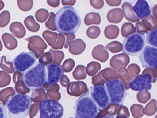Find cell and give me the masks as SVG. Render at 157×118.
<instances>
[{
  "mask_svg": "<svg viewBox=\"0 0 157 118\" xmlns=\"http://www.w3.org/2000/svg\"><path fill=\"white\" fill-rule=\"evenodd\" d=\"M15 84V89L17 92L18 93L25 94L27 93H28L30 91V89H29L26 86L23 80L18 81Z\"/></svg>",
  "mask_w": 157,
  "mask_h": 118,
  "instance_id": "18",
  "label": "cell"
},
{
  "mask_svg": "<svg viewBox=\"0 0 157 118\" xmlns=\"http://www.w3.org/2000/svg\"><path fill=\"white\" fill-rule=\"evenodd\" d=\"M37 56L35 52H23L13 60L14 68L19 72L27 71L36 63Z\"/></svg>",
  "mask_w": 157,
  "mask_h": 118,
  "instance_id": "8",
  "label": "cell"
},
{
  "mask_svg": "<svg viewBox=\"0 0 157 118\" xmlns=\"http://www.w3.org/2000/svg\"><path fill=\"white\" fill-rule=\"evenodd\" d=\"M81 24L80 16L73 6L62 7L54 16V27L61 34H74L78 31Z\"/></svg>",
  "mask_w": 157,
  "mask_h": 118,
  "instance_id": "1",
  "label": "cell"
},
{
  "mask_svg": "<svg viewBox=\"0 0 157 118\" xmlns=\"http://www.w3.org/2000/svg\"><path fill=\"white\" fill-rule=\"evenodd\" d=\"M40 118H60L64 115L61 104L53 99H45L39 104Z\"/></svg>",
  "mask_w": 157,
  "mask_h": 118,
  "instance_id": "7",
  "label": "cell"
},
{
  "mask_svg": "<svg viewBox=\"0 0 157 118\" xmlns=\"http://www.w3.org/2000/svg\"><path fill=\"white\" fill-rule=\"evenodd\" d=\"M90 95L101 110H105L109 106V97L105 85L98 84L91 86L90 87Z\"/></svg>",
  "mask_w": 157,
  "mask_h": 118,
  "instance_id": "9",
  "label": "cell"
},
{
  "mask_svg": "<svg viewBox=\"0 0 157 118\" xmlns=\"http://www.w3.org/2000/svg\"><path fill=\"white\" fill-rule=\"evenodd\" d=\"M21 80H23V74L22 72H19L17 71H15L13 74V81L14 83H15Z\"/></svg>",
  "mask_w": 157,
  "mask_h": 118,
  "instance_id": "19",
  "label": "cell"
},
{
  "mask_svg": "<svg viewBox=\"0 0 157 118\" xmlns=\"http://www.w3.org/2000/svg\"><path fill=\"white\" fill-rule=\"evenodd\" d=\"M47 68V83L49 86L58 83L61 80L64 74V71L60 65L54 62L49 63L46 66Z\"/></svg>",
  "mask_w": 157,
  "mask_h": 118,
  "instance_id": "12",
  "label": "cell"
},
{
  "mask_svg": "<svg viewBox=\"0 0 157 118\" xmlns=\"http://www.w3.org/2000/svg\"><path fill=\"white\" fill-rule=\"evenodd\" d=\"M0 67L7 73H12L14 72L13 63L11 61H7L6 56H2L0 63Z\"/></svg>",
  "mask_w": 157,
  "mask_h": 118,
  "instance_id": "14",
  "label": "cell"
},
{
  "mask_svg": "<svg viewBox=\"0 0 157 118\" xmlns=\"http://www.w3.org/2000/svg\"><path fill=\"white\" fill-rule=\"evenodd\" d=\"M32 100L27 95L15 94L8 98L5 104L10 118H23L28 115Z\"/></svg>",
  "mask_w": 157,
  "mask_h": 118,
  "instance_id": "2",
  "label": "cell"
},
{
  "mask_svg": "<svg viewBox=\"0 0 157 118\" xmlns=\"http://www.w3.org/2000/svg\"><path fill=\"white\" fill-rule=\"evenodd\" d=\"M11 81V76L4 71H0V88H3L10 84Z\"/></svg>",
  "mask_w": 157,
  "mask_h": 118,
  "instance_id": "17",
  "label": "cell"
},
{
  "mask_svg": "<svg viewBox=\"0 0 157 118\" xmlns=\"http://www.w3.org/2000/svg\"><path fill=\"white\" fill-rule=\"evenodd\" d=\"M147 42L150 46L157 48V27L147 32Z\"/></svg>",
  "mask_w": 157,
  "mask_h": 118,
  "instance_id": "16",
  "label": "cell"
},
{
  "mask_svg": "<svg viewBox=\"0 0 157 118\" xmlns=\"http://www.w3.org/2000/svg\"><path fill=\"white\" fill-rule=\"evenodd\" d=\"M7 111L4 104L0 102V118H7Z\"/></svg>",
  "mask_w": 157,
  "mask_h": 118,
  "instance_id": "20",
  "label": "cell"
},
{
  "mask_svg": "<svg viewBox=\"0 0 157 118\" xmlns=\"http://www.w3.org/2000/svg\"><path fill=\"white\" fill-rule=\"evenodd\" d=\"M15 94L13 88L9 87L5 88L0 91V101L5 104L8 98Z\"/></svg>",
  "mask_w": 157,
  "mask_h": 118,
  "instance_id": "15",
  "label": "cell"
},
{
  "mask_svg": "<svg viewBox=\"0 0 157 118\" xmlns=\"http://www.w3.org/2000/svg\"><path fill=\"white\" fill-rule=\"evenodd\" d=\"M153 77L149 73L140 74L132 80L130 83V89L136 92H147L152 88Z\"/></svg>",
  "mask_w": 157,
  "mask_h": 118,
  "instance_id": "10",
  "label": "cell"
},
{
  "mask_svg": "<svg viewBox=\"0 0 157 118\" xmlns=\"http://www.w3.org/2000/svg\"><path fill=\"white\" fill-rule=\"evenodd\" d=\"M139 59L144 67L155 69L157 67V48L151 46L145 47L140 54Z\"/></svg>",
  "mask_w": 157,
  "mask_h": 118,
  "instance_id": "11",
  "label": "cell"
},
{
  "mask_svg": "<svg viewBox=\"0 0 157 118\" xmlns=\"http://www.w3.org/2000/svg\"><path fill=\"white\" fill-rule=\"evenodd\" d=\"M76 118H95L99 115L101 109L89 95L88 90L77 99L74 108Z\"/></svg>",
  "mask_w": 157,
  "mask_h": 118,
  "instance_id": "3",
  "label": "cell"
},
{
  "mask_svg": "<svg viewBox=\"0 0 157 118\" xmlns=\"http://www.w3.org/2000/svg\"><path fill=\"white\" fill-rule=\"evenodd\" d=\"M47 79V68L45 65L40 63L31 67L23 75L26 86L34 91L44 88Z\"/></svg>",
  "mask_w": 157,
  "mask_h": 118,
  "instance_id": "4",
  "label": "cell"
},
{
  "mask_svg": "<svg viewBox=\"0 0 157 118\" xmlns=\"http://www.w3.org/2000/svg\"><path fill=\"white\" fill-rule=\"evenodd\" d=\"M133 10L136 16L140 19L147 17L151 14L150 6L146 0H137L133 7Z\"/></svg>",
  "mask_w": 157,
  "mask_h": 118,
  "instance_id": "13",
  "label": "cell"
},
{
  "mask_svg": "<svg viewBox=\"0 0 157 118\" xmlns=\"http://www.w3.org/2000/svg\"><path fill=\"white\" fill-rule=\"evenodd\" d=\"M110 104L122 105L127 96L124 82L120 78L109 79L105 82Z\"/></svg>",
  "mask_w": 157,
  "mask_h": 118,
  "instance_id": "5",
  "label": "cell"
},
{
  "mask_svg": "<svg viewBox=\"0 0 157 118\" xmlns=\"http://www.w3.org/2000/svg\"><path fill=\"white\" fill-rule=\"evenodd\" d=\"M146 45L144 34L135 32L126 37L123 41L122 52L127 55L135 56L142 53Z\"/></svg>",
  "mask_w": 157,
  "mask_h": 118,
  "instance_id": "6",
  "label": "cell"
},
{
  "mask_svg": "<svg viewBox=\"0 0 157 118\" xmlns=\"http://www.w3.org/2000/svg\"><path fill=\"white\" fill-rule=\"evenodd\" d=\"M156 80L157 81V72H156Z\"/></svg>",
  "mask_w": 157,
  "mask_h": 118,
  "instance_id": "21",
  "label": "cell"
}]
</instances>
